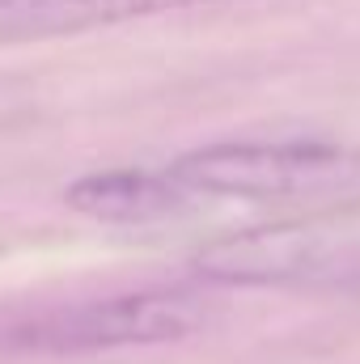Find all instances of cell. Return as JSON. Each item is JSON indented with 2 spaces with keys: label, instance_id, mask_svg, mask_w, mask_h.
<instances>
[{
  "label": "cell",
  "instance_id": "277c9868",
  "mask_svg": "<svg viewBox=\"0 0 360 364\" xmlns=\"http://www.w3.org/2000/svg\"><path fill=\"white\" fill-rule=\"evenodd\" d=\"M64 203L90 220L102 225H149V220H166L179 216L191 203V191H182L179 182L153 170H97L77 178L64 191Z\"/></svg>",
  "mask_w": 360,
  "mask_h": 364
},
{
  "label": "cell",
  "instance_id": "6da1fadb",
  "mask_svg": "<svg viewBox=\"0 0 360 364\" xmlns=\"http://www.w3.org/2000/svg\"><path fill=\"white\" fill-rule=\"evenodd\" d=\"M208 284H360V199L225 233L195 250Z\"/></svg>",
  "mask_w": 360,
  "mask_h": 364
},
{
  "label": "cell",
  "instance_id": "3957f363",
  "mask_svg": "<svg viewBox=\"0 0 360 364\" xmlns=\"http://www.w3.org/2000/svg\"><path fill=\"white\" fill-rule=\"evenodd\" d=\"M203 326H208V305L186 292H127L55 309L13 331V343L30 352H106V348L174 343Z\"/></svg>",
  "mask_w": 360,
  "mask_h": 364
},
{
  "label": "cell",
  "instance_id": "7a4b0ae2",
  "mask_svg": "<svg viewBox=\"0 0 360 364\" xmlns=\"http://www.w3.org/2000/svg\"><path fill=\"white\" fill-rule=\"evenodd\" d=\"M182 191L203 199H309L360 182V153L335 140H221L170 166Z\"/></svg>",
  "mask_w": 360,
  "mask_h": 364
},
{
  "label": "cell",
  "instance_id": "5b68a950",
  "mask_svg": "<svg viewBox=\"0 0 360 364\" xmlns=\"http://www.w3.org/2000/svg\"><path fill=\"white\" fill-rule=\"evenodd\" d=\"M195 4H221V0H0V43L81 34L93 26H119Z\"/></svg>",
  "mask_w": 360,
  "mask_h": 364
}]
</instances>
